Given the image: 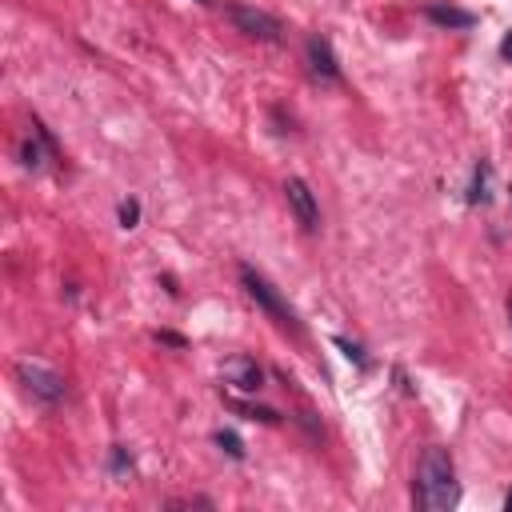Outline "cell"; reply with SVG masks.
I'll return each mask as SVG.
<instances>
[{
	"mask_svg": "<svg viewBox=\"0 0 512 512\" xmlns=\"http://www.w3.org/2000/svg\"><path fill=\"white\" fill-rule=\"evenodd\" d=\"M217 445L232 456V461H245V445H240V436H237V433H224V428H220V433H217Z\"/></svg>",
	"mask_w": 512,
	"mask_h": 512,
	"instance_id": "cell-11",
	"label": "cell"
},
{
	"mask_svg": "<svg viewBox=\"0 0 512 512\" xmlns=\"http://www.w3.org/2000/svg\"><path fill=\"white\" fill-rule=\"evenodd\" d=\"M417 500L428 512H448L461 500V484H456V464L445 448H425L417 464Z\"/></svg>",
	"mask_w": 512,
	"mask_h": 512,
	"instance_id": "cell-1",
	"label": "cell"
},
{
	"mask_svg": "<svg viewBox=\"0 0 512 512\" xmlns=\"http://www.w3.org/2000/svg\"><path fill=\"white\" fill-rule=\"evenodd\" d=\"M304 52H309L312 76H320V80H328V85H337V80H340V65H337V57H332V44L320 40V37H312Z\"/></svg>",
	"mask_w": 512,
	"mask_h": 512,
	"instance_id": "cell-7",
	"label": "cell"
},
{
	"mask_svg": "<svg viewBox=\"0 0 512 512\" xmlns=\"http://www.w3.org/2000/svg\"><path fill=\"white\" fill-rule=\"evenodd\" d=\"M500 57H505V60H512V32H508L505 40H500Z\"/></svg>",
	"mask_w": 512,
	"mask_h": 512,
	"instance_id": "cell-15",
	"label": "cell"
},
{
	"mask_svg": "<svg viewBox=\"0 0 512 512\" xmlns=\"http://www.w3.org/2000/svg\"><path fill=\"white\" fill-rule=\"evenodd\" d=\"M505 508H508V512H512V492H508V500H505Z\"/></svg>",
	"mask_w": 512,
	"mask_h": 512,
	"instance_id": "cell-17",
	"label": "cell"
},
{
	"mask_svg": "<svg viewBox=\"0 0 512 512\" xmlns=\"http://www.w3.org/2000/svg\"><path fill=\"white\" fill-rule=\"evenodd\" d=\"M116 217H121L124 229H137V220H140V204H137V201H121V209H116Z\"/></svg>",
	"mask_w": 512,
	"mask_h": 512,
	"instance_id": "cell-12",
	"label": "cell"
},
{
	"mask_svg": "<svg viewBox=\"0 0 512 512\" xmlns=\"http://www.w3.org/2000/svg\"><path fill=\"white\" fill-rule=\"evenodd\" d=\"M16 381H21L24 389H29L37 400H44V404L65 400V392H68L65 376L52 373V368L40 364V361H29V356H24V361H16Z\"/></svg>",
	"mask_w": 512,
	"mask_h": 512,
	"instance_id": "cell-4",
	"label": "cell"
},
{
	"mask_svg": "<svg viewBox=\"0 0 512 512\" xmlns=\"http://www.w3.org/2000/svg\"><path fill=\"white\" fill-rule=\"evenodd\" d=\"M425 16H428L433 24H440V29H472V24H476L472 13H464V8H453V4H428Z\"/></svg>",
	"mask_w": 512,
	"mask_h": 512,
	"instance_id": "cell-8",
	"label": "cell"
},
{
	"mask_svg": "<svg viewBox=\"0 0 512 512\" xmlns=\"http://www.w3.org/2000/svg\"><path fill=\"white\" fill-rule=\"evenodd\" d=\"M489 176H492V168L481 160V165L472 168V181H469V204H489Z\"/></svg>",
	"mask_w": 512,
	"mask_h": 512,
	"instance_id": "cell-9",
	"label": "cell"
},
{
	"mask_svg": "<svg viewBox=\"0 0 512 512\" xmlns=\"http://www.w3.org/2000/svg\"><path fill=\"white\" fill-rule=\"evenodd\" d=\"M220 376L237 392H260V389H265V368H260L253 356H229L224 368H220Z\"/></svg>",
	"mask_w": 512,
	"mask_h": 512,
	"instance_id": "cell-6",
	"label": "cell"
},
{
	"mask_svg": "<svg viewBox=\"0 0 512 512\" xmlns=\"http://www.w3.org/2000/svg\"><path fill=\"white\" fill-rule=\"evenodd\" d=\"M160 345H173V348H184V337H176V332H157Z\"/></svg>",
	"mask_w": 512,
	"mask_h": 512,
	"instance_id": "cell-14",
	"label": "cell"
},
{
	"mask_svg": "<svg viewBox=\"0 0 512 512\" xmlns=\"http://www.w3.org/2000/svg\"><path fill=\"white\" fill-rule=\"evenodd\" d=\"M337 348H345V356H348V361H356L361 368H368V361H364V348H361V345H353V340H348V337H337Z\"/></svg>",
	"mask_w": 512,
	"mask_h": 512,
	"instance_id": "cell-13",
	"label": "cell"
},
{
	"mask_svg": "<svg viewBox=\"0 0 512 512\" xmlns=\"http://www.w3.org/2000/svg\"><path fill=\"white\" fill-rule=\"evenodd\" d=\"M508 193H512V188H508Z\"/></svg>",
	"mask_w": 512,
	"mask_h": 512,
	"instance_id": "cell-19",
	"label": "cell"
},
{
	"mask_svg": "<svg viewBox=\"0 0 512 512\" xmlns=\"http://www.w3.org/2000/svg\"><path fill=\"white\" fill-rule=\"evenodd\" d=\"M232 409L237 412H245L248 420H260V425H276V420H281V412L276 409H265V404H245V400H229Z\"/></svg>",
	"mask_w": 512,
	"mask_h": 512,
	"instance_id": "cell-10",
	"label": "cell"
},
{
	"mask_svg": "<svg viewBox=\"0 0 512 512\" xmlns=\"http://www.w3.org/2000/svg\"><path fill=\"white\" fill-rule=\"evenodd\" d=\"M201 4H209V0H201Z\"/></svg>",
	"mask_w": 512,
	"mask_h": 512,
	"instance_id": "cell-18",
	"label": "cell"
},
{
	"mask_svg": "<svg viewBox=\"0 0 512 512\" xmlns=\"http://www.w3.org/2000/svg\"><path fill=\"white\" fill-rule=\"evenodd\" d=\"M508 328H512V292H508Z\"/></svg>",
	"mask_w": 512,
	"mask_h": 512,
	"instance_id": "cell-16",
	"label": "cell"
},
{
	"mask_svg": "<svg viewBox=\"0 0 512 512\" xmlns=\"http://www.w3.org/2000/svg\"><path fill=\"white\" fill-rule=\"evenodd\" d=\"M284 201H289L296 224H301L304 232H317L320 229V204H317V193H312L309 184L301 181V176H289L284 181Z\"/></svg>",
	"mask_w": 512,
	"mask_h": 512,
	"instance_id": "cell-5",
	"label": "cell"
},
{
	"mask_svg": "<svg viewBox=\"0 0 512 512\" xmlns=\"http://www.w3.org/2000/svg\"><path fill=\"white\" fill-rule=\"evenodd\" d=\"M240 284H245V292L253 296V301H256L260 309L268 312V317L276 320V325H281V328H292V332H296V317H292L289 301H284V296L273 289V281H268V276H260L253 265H240Z\"/></svg>",
	"mask_w": 512,
	"mask_h": 512,
	"instance_id": "cell-2",
	"label": "cell"
},
{
	"mask_svg": "<svg viewBox=\"0 0 512 512\" xmlns=\"http://www.w3.org/2000/svg\"><path fill=\"white\" fill-rule=\"evenodd\" d=\"M224 16L232 21L237 32H245V37H253V40H265V44H276L284 32L276 16H268L265 8H256V4H240V0H232V4L224 8Z\"/></svg>",
	"mask_w": 512,
	"mask_h": 512,
	"instance_id": "cell-3",
	"label": "cell"
}]
</instances>
